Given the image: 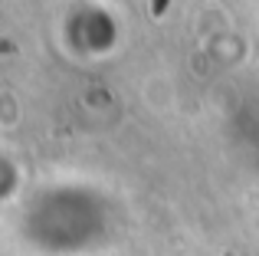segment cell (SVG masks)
Segmentation results:
<instances>
[{
    "label": "cell",
    "mask_w": 259,
    "mask_h": 256,
    "mask_svg": "<svg viewBox=\"0 0 259 256\" xmlns=\"http://www.w3.org/2000/svg\"><path fill=\"white\" fill-rule=\"evenodd\" d=\"M151 10H154V17H161V13L167 10V0H154V4H151Z\"/></svg>",
    "instance_id": "obj_1"
}]
</instances>
